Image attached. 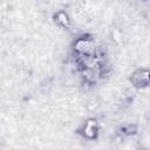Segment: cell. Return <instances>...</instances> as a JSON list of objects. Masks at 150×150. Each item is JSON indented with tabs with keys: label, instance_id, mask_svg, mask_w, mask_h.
I'll use <instances>...</instances> for the list:
<instances>
[{
	"label": "cell",
	"instance_id": "6da1fadb",
	"mask_svg": "<svg viewBox=\"0 0 150 150\" xmlns=\"http://www.w3.org/2000/svg\"><path fill=\"white\" fill-rule=\"evenodd\" d=\"M74 53L77 57L81 56H94L97 55V49L95 41L89 36H80L74 41L73 45Z\"/></svg>",
	"mask_w": 150,
	"mask_h": 150
},
{
	"label": "cell",
	"instance_id": "7a4b0ae2",
	"mask_svg": "<svg viewBox=\"0 0 150 150\" xmlns=\"http://www.w3.org/2000/svg\"><path fill=\"white\" fill-rule=\"evenodd\" d=\"M77 132L84 139L94 141L98 137V134H100L98 122L95 118H88L80 125V128L77 129Z\"/></svg>",
	"mask_w": 150,
	"mask_h": 150
},
{
	"label": "cell",
	"instance_id": "3957f363",
	"mask_svg": "<svg viewBox=\"0 0 150 150\" xmlns=\"http://www.w3.org/2000/svg\"><path fill=\"white\" fill-rule=\"evenodd\" d=\"M130 82L135 88L144 89L150 86V69L138 68L132 71L130 76Z\"/></svg>",
	"mask_w": 150,
	"mask_h": 150
},
{
	"label": "cell",
	"instance_id": "277c9868",
	"mask_svg": "<svg viewBox=\"0 0 150 150\" xmlns=\"http://www.w3.org/2000/svg\"><path fill=\"white\" fill-rule=\"evenodd\" d=\"M53 21L57 27L63 28V29H69L71 27V19H70L69 14L62 9L56 11L53 14Z\"/></svg>",
	"mask_w": 150,
	"mask_h": 150
},
{
	"label": "cell",
	"instance_id": "5b68a950",
	"mask_svg": "<svg viewBox=\"0 0 150 150\" xmlns=\"http://www.w3.org/2000/svg\"><path fill=\"white\" fill-rule=\"evenodd\" d=\"M138 131V127L134 123H128V124H124L122 127H120L118 129V136L120 137H130V136H134L136 135Z\"/></svg>",
	"mask_w": 150,
	"mask_h": 150
},
{
	"label": "cell",
	"instance_id": "8992f818",
	"mask_svg": "<svg viewBox=\"0 0 150 150\" xmlns=\"http://www.w3.org/2000/svg\"><path fill=\"white\" fill-rule=\"evenodd\" d=\"M111 36H112V40H114L115 42H117V43H121V42H122L123 34H122V32H121L120 29L115 28V29L111 32Z\"/></svg>",
	"mask_w": 150,
	"mask_h": 150
}]
</instances>
